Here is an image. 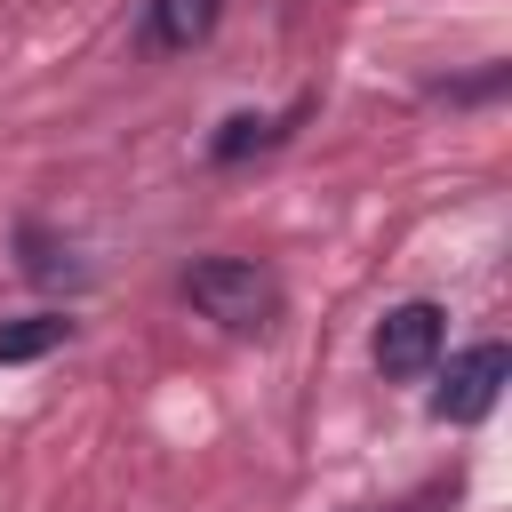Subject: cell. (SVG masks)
Wrapping results in <instances>:
<instances>
[{
    "mask_svg": "<svg viewBox=\"0 0 512 512\" xmlns=\"http://www.w3.org/2000/svg\"><path fill=\"white\" fill-rule=\"evenodd\" d=\"M504 376H512V352H504V344H472V352L448 360V384H440L432 408H440L448 424H472V416L496 408V384H504Z\"/></svg>",
    "mask_w": 512,
    "mask_h": 512,
    "instance_id": "obj_3",
    "label": "cell"
},
{
    "mask_svg": "<svg viewBox=\"0 0 512 512\" xmlns=\"http://www.w3.org/2000/svg\"><path fill=\"white\" fill-rule=\"evenodd\" d=\"M440 336H448V312L440 304H392L384 312V328H376V368L392 376V384H416L432 360H440Z\"/></svg>",
    "mask_w": 512,
    "mask_h": 512,
    "instance_id": "obj_2",
    "label": "cell"
},
{
    "mask_svg": "<svg viewBox=\"0 0 512 512\" xmlns=\"http://www.w3.org/2000/svg\"><path fill=\"white\" fill-rule=\"evenodd\" d=\"M184 296H192L216 328H232V336H264V328L280 320V280H272L264 264H248V256H208V264H192V272H184Z\"/></svg>",
    "mask_w": 512,
    "mask_h": 512,
    "instance_id": "obj_1",
    "label": "cell"
},
{
    "mask_svg": "<svg viewBox=\"0 0 512 512\" xmlns=\"http://www.w3.org/2000/svg\"><path fill=\"white\" fill-rule=\"evenodd\" d=\"M224 0H152V48H200L216 32Z\"/></svg>",
    "mask_w": 512,
    "mask_h": 512,
    "instance_id": "obj_4",
    "label": "cell"
},
{
    "mask_svg": "<svg viewBox=\"0 0 512 512\" xmlns=\"http://www.w3.org/2000/svg\"><path fill=\"white\" fill-rule=\"evenodd\" d=\"M264 136H272V128H264V120H248V112H240V120H224V136H216V144H208V152H216V160H240V152H248V144H264Z\"/></svg>",
    "mask_w": 512,
    "mask_h": 512,
    "instance_id": "obj_6",
    "label": "cell"
},
{
    "mask_svg": "<svg viewBox=\"0 0 512 512\" xmlns=\"http://www.w3.org/2000/svg\"><path fill=\"white\" fill-rule=\"evenodd\" d=\"M72 336V320L64 312H32V320H0V368L8 360H40V352H56Z\"/></svg>",
    "mask_w": 512,
    "mask_h": 512,
    "instance_id": "obj_5",
    "label": "cell"
}]
</instances>
